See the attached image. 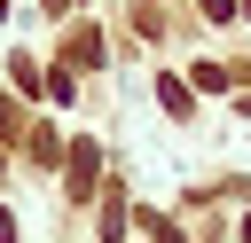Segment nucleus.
Listing matches in <instances>:
<instances>
[{"label": "nucleus", "mask_w": 251, "mask_h": 243, "mask_svg": "<svg viewBox=\"0 0 251 243\" xmlns=\"http://www.w3.org/2000/svg\"><path fill=\"white\" fill-rule=\"evenodd\" d=\"M94 165H102V157H94V141H71V180H63V196H71V204H78V196H94Z\"/></svg>", "instance_id": "f257e3e1"}, {"label": "nucleus", "mask_w": 251, "mask_h": 243, "mask_svg": "<svg viewBox=\"0 0 251 243\" xmlns=\"http://www.w3.org/2000/svg\"><path fill=\"white\" fill-rule=\"evenodd\" d=\"M71 63H102V31H71Z\"/></svg>", "instance_id": "f03ea898"}, {"label": "nucleus", "mask_w": 251, "mask_h": 243, "mask_svg": "<svg viewBox=\"0 0 251 243\" xmlns=\"http://www.w3.org/2000/svg\"><path fill=\"white\" fill-rule=\"evenodd\" d=\"M157 102H165V110H188V86H180V78L165 71V78H157Z\"/></svg>", "instance_id": "7ed1b4c3"}, {"label": "nucleus", "mask_w": 251, "mask_h": 243, "mask_svg": "<svg viewBox=\"0 0 251 243\" xmlns=\"http://www.w3.org/2000/svg\"><path fill=\"white\" fill-rule=\"evenodd\" d=\"M0 243H16V219H8V212H0Z\"/></svg>", "instance_id": "20e7f679"}, {"label": "nucleus", "mask_w": 251, "mask_h": 243, "mask_svg": "<svg viewBox=\"0 0 251 243\" xmlns=\"http://www.w3.org/2000/svg\"><path fill=\"white\" fill-rule=\"evenodd\" d=\"M47 8H55V16H63V8H78V0H47Z\"/></svg>", "instance_id": "39448f33"}]
</instances>
